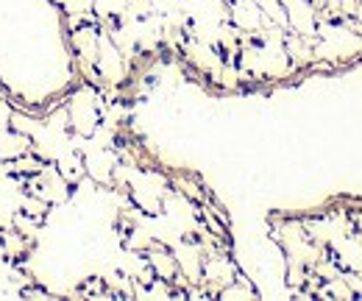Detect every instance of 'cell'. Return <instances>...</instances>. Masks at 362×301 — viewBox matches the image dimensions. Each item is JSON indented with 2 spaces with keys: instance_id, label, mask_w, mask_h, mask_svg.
<instances>
[{
  "instance_id": "cell-2",
  "label": "cell",
  "mask_w": 362,
  "mask_h": 301,
  "mask_svg": "<svg viewBox=\"0 0 362 301\" xmlns=\"http://www.w3.org/2000/svg\"><path fill=\"white\" fill-rule=\"evenodd\" d=\"M95 70H98V84L100 89H120L132 79V59L115 45V40L100 28V42H98V59H95Z\"/></svg>"
},
{
  "instance_id": "cell-4",
  "label": "cell",
  "mask_w": 362,
  "mask_h": 301,
  "mask_svg": "<svg viewBox=\"0 0 362 301\" xmlns=\"http://www.w3.org/2000/svg\"><path fill=\"white\" fill-rule=\"evenodd\" d=\"M0 246H3V257L8 262H17V265H23V259H28L31 249H34V243L28 237H23L14 226L0 229Z\"/></svg>"
},
{
  "instance_id": "cell-7",
  "label": "cell",
  "mask_w": 362,
  "mask_h": 301,
  "mask_svg": "<svg viewBox=\"0 0 362 301\" xmlns=\"http://www.w3.org/2000/svg\"><path fill=\"white\" fill-rule=\"evenodd\" d=\"M11 115H14V106L8 103V98L0 95V131L11 129Z\"/></svg>"
},
{
  "instance_id": "cell-5",
  "label": "cell",
  "mask_w": 362,
  "mask_h": 301,
  "mask_svg": "<svg viewBox=\"0 0 362 301\" xmlns=\"http://www.w3.org/2000/svg\"><path fill=\"white\" fill-rule=\"evenodd\" d=\"M28 151H31V137H25V134H20V131H14V129L0 131V157H3L6 162L17 159V157H23V154H28Z\"/></svg>"
},
{
  "instance_id": "cell-3",
  "label": "cell",
  "mask_w": 362,
  "mask_h": 301,
  "mask_svg": "<svg viewBox=\"0 0 362 301\" xmlns=\"http://www.w3.org/2000/svg\"><path fill=\"white\" fill-rule=\"evenodd\" d=\"M25 181V190L45 198L50 207H64L70 198H73V184L62 176V171L56 168V162H45L42 171L23 178Z\"/></svg>"
},
{
  "instance_id": "cell-6",
  "label": "cell",
  "mask_w": 362,
  "mask_h": 301,
  "mask_svg": "<svg viewBox=\"0 0 362 301\" xmlns=\"http://www.w3.org/2000/svg\"><path fill=\"white\" fill-rule=\"evenodd\" d=\"M129 11V0H92V14L98 25H115Z\"/></svg>"
},
{
  "instance_id": "cell-1",
  "label": "cell",
  "mask_w": 362,
  "mask_h": 301,
  "mask_svg": "<svg viewBox=\"0 0 362 301\" xmlns=\"http://www.w3.org/2000/svg\"><path fill=\"white\" fill-rule=\"evenodd\" d=\"M64 112H67V123H70L73 137L90 140L100 126V118H103V89L84 81L67 95Z\"/></svg>"
}]
</instances>
